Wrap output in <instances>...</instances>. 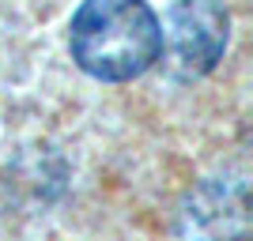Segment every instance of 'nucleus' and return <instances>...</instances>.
Listing matches in <instances>:
<instances>
[{"mask_svg":"<svg viewBox=\"0 0 253 241\" xmlns=\"http://www.w3.org/2000/svg\"><path fill=\"white\" fill-rule=\"evenodd\" d=\"M185 241H246L250 238V200L242 177H208L181 204Z\"/></svg>","mask_w":253,"mask_h":241,"instance_id":"7ed1b4c3","label":"nucleus"},{"mask_svg":"<svg viewBox=\"0 0 253 241\" xmlns=\"http://www.w3.org/2000/svg\"><path fill=\"white\" fill-rule=\"evenodd\" d=\"M227 8L219 0H174L159 23V57L170 79L193 83L208 75L227 53Z\"/></svg>","mask_w":253,"mask_h":241,"instance_id":"f03ea898","label":"nucleus"},{"mask_svg":"<svg viewBox=\"0 0 253 241\" xmlns=\"http://www.w3.org/2000/svg\"><path fill=\"white\" fill-rule=\"evenodd\" d=\"M68 49L95 79H136L159 61V15L148 0H84L68 27Z\"/></svg>","mask_w":253,"mask_h":241,"instance_id":"f257e3e1","label":"nucleus"}]
</instances>
